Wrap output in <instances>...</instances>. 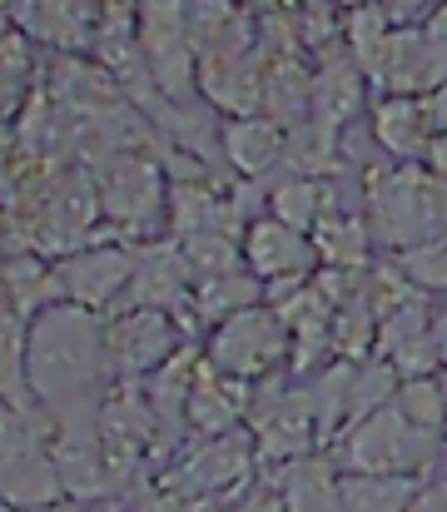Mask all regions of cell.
<instances>
[{
	"label": "cell",
	"instance_id": "1",
	"mask_svg": "<svg viewBox=\"0 0 447 512\" xmlns=\"http://www.w3.org/2000/svg\"><path fill=\"white\" fill-rule=\"evenodd\" d=\"M110 343L105 319L80 304H50L25 334V388L50 428H95L110 393Z\"/></svg>",
	"mask_w": 447,
	"mask_h": 512
},
{
	"label": "cell",
	"instance_id": "2",
	"mask_svg": "<svg viewBox=\"0 0 447 512\" xmlns=\"http://www.w3.org/2000/svg\"><path fill=\"white\" fill-rule=\"evenodd\" d=\"M363 209L373 244L388 254H408L447 234V179L428 165H373L363 174Z\"/></svg>",
	"mask_w": 447,
	"mask_h": 512
},
{
	"label": "cell",
	"instance_id": "3",
	"mask_svg": "<svg viewBox=\"0 0 447 512\" xmlns=\"http://www.w3.org/2000/svg\"><path fill=\"white\" fill-rule=\"evenodd\" d=\"M100 189L85 170H35V179H20V239L35 254H70L95 239Z\"/></svg>",
	"mask_w": 447,
	"mask_h": 512
},
{
	"label": "cell",
	"instance_id": "4",
	"mask_svg": "<svg viewBox=\"0 0 447 512\" xmlns=\"http://www.w3.org/2000/svg\"><path fill=\"white\" fill-rule=\"evenodd\" d=\"M343 473H383V478H428L443 463V438L413 428L398 403H383L348 423L333 448Z\"/></svg>",
	"mask_w": 447,
	"mask_h": 512
},
{
	"label": "cell",
	"instance_id": "5",
	"mask_svg": "<svg viewBox=\"0 0 447 512\" xmlns=\"http://www.w3.org/2000/svg\"><path fill=\"white\" fill-rule=\"evenodd\" d=\"M204 363L229 373V378H244V383L284 373L289 368V329H284L279 309L264 299V304L214 324L209 343H204Z\"/></svg>",
	"mask_w": 447,
	"mask_h": 512
},
{
	"label": "cell",
	"instance_id": "6",
	"mask_svg": "<svg viewBox=\"0 0 447 512\" xmlns=\"http://www.w3.org/2000/svg\"><path fill=\"white\" fill-rule=\"evenodd\" d=\"M95 189H100V214L120 239H135L145 224L169 219V179L159 170V160H149L145 150L105 155V170L95 174Z\"/></svg>",
	"mask_w": 447,
	"mask_h": 512
},
{
	"label": "cell",
	"instance_id": "7",
	"mask_svg": "<svg viewBox=\"0 0 447 512\" xmlns=\"http://www.w3.org/2000/svg\"><path fill=\"white\" fill-rule=\"evenodd\" d=\"M135 259L140 249L120 244V239H90L70 254L55 259V289H60V304H80L90 314H115L135 284Z\"/></svg>",
	"mask_w": 447,
	"mask_h": 512
},
{
	"label": "cell",
	"instance_id": "8",
	"mask_svg": "<svg viewBox=\"0 0 447 512\" xmlns=\"http://www.w3.org/2000/svg\"><path fill=\"white\" fill-rule=\"evenodd\" d=\"M254 458H259L254 433L234 428V433H219V438L194 443V448L169 468L164 483H169L174 493H184L194 508H204V503H224V508H229V503L239 498V488L249 483Z\"/></svg>",
	"mask_w": 447,
	"mask_h": 512
},
{
	"label": "cell",
	"instance_id": "9",
	"mask_svg": "<svg viewBox=\"0 0 447 512\" xmlns=\"http://www.w3.org/2000/svg\"><path fill=\"white\" fill-rule=\"evenodd\" d=\"M179 339H184V329L169 309L120 304L115 314H105V343H110V363H115L120 378L159 373L179 353Z\"/></svg>",
	"mask_w": 447,
	"mask_h": 512
},
{
	"label": "cell",
	"instance_id": "10",
	"mask_svg": "<svg viewBox=\"0 0 447 512\" xmlns=\"http://www.w3.org/2000/svg\"><path fill=\"white\" fill-rule=\"evenodd\" d=\"M244 269L269 289H284V284H303L313 279L323 264H318V249H313V234H303L294 224L274 219V214H259L244 224Z\"/></svg>",
	"mask_w": 447,
	"mask_h": 512
},
{
	"label": "cell",
	"instance_id": "11",
	"mask_svg": "<svg viewBox=\"0 0 447 512\" xmlns=\"http://www.w3.org/2000/svg\"><path fill=\"white\" fill-rule=\"evenodd\" d=\"M368 135L393 165H428L433 130H428V115H423L418 95H373Z\"/></svg>",
	"mask_w": 447,
	"mask_h": 512
},
{
	"label": "cell",
	"instance_id": "12",
	"mask_svg": "<svg viewBox=\"0 0 447 512\" xmlns=\"http://www.w3.org/2000/svg\"><path fill=\"white\" fill-rule=\"evenodd\" d=\"M368 75L353 65L348 50H328L313 70V125L323 130H348L363 110H368Z\"/></svg>",
	"mask_w": 447,
	"mask_h": 512
},
{
	"label": "cell",
	"instance_id": "13",
	"mask_svg": "<svg viewBox=\"0 0 447 512\" xmlns=\"http://www.w3.org/2000/svg\"><path fill=\"white\" fill-rule=\"evenodd\" d=\"M219 150L239 179H264L289 155V130L274 125L269 115H229L219 125Z\"/></svg>",
	"mask_w": 447,
	"mask_h": 512
},
{
	"label": "cell",
	"instance_id": "14",
	"mask_svg": "<svg viewBox=\"0 0 447 512\" xmlns=\"http://www.w3.org/2000/svg\"><path fill=\"white\" fill-rule=\"evenodd\" d=\"M274 493H279L284 512H348L343 508V468L328 448L284 463Z\"/></svg>",
	"mask_w": 447,
	"mask_h": 512
},
{
	"label": "cell",
	"instance_id": "15",
	"mask_svg": "<svg viewBox=\"0 0 447 512\" xmlns=\"http://www.w3.org/2000/svg\"><path fill=\"white\" fill-rule=\"evenodd\" d=\"M368 85H373V95H423L438 85V65H433L423 25H393L388 50Z\"/></svg>",
	"mask_w": 447,
	"mask_h": 512
},
{
	"label": "cell",
	"instance_id": "16",
	"mask_svg": "<svg viewBox=\"0 0 447 512\" xmlns=\"http://www.w3.org/2000/svg\"><path fill=\"white\" fill-rule=\"evenodd\" d=\"M249 418V383L244 378H229L219 368H199L194 378V393H189V408H184V423L204 438H219V433H234L239 423Z\"/></svg>",
	"mask_w": 447,
	"mask_h": 512
},
{
	"label": "cell",
	"instance_id": "17",
	"mask_svg": "<svg viewBox=\"0 0 447 512\" xmlns=\"http://www.w3.org/2000/svg\"><path fill=\"white\" fill-rule=\"evenodd\" d=\"M105 20H110V5L105 0H30V10H25L30 35L55 40L65 50L95 45L100 30H105Z\"/></svg>",
	"mask_w": 447,
	"mask_h": 512
},
{
	"label": "cell",
	"instance_id": "18",
	"mask_svg": "<svg viewBox=\"0 0 447 512\" xmlns=\"http://www.w3.org/2000/svg\"><path fill=\"white\" fill-rule=\"evenodd\" d=\"M313 249H318V264H323V269H368V259H373L368 214L333 204V209L313 224Z\"/></svg>",
	"mask_w": 447,
	"mask_h": 512
},
{
	"label": "cell",
	"instance_id": "19",
	"mask_svg": "<svg viewBox=\"0 0 447 512\" xmlns=\"http://www.w3.org/2000/svg\"><path fill=\"white\" fill-rule=\"evenodd\" d=\"M0 284H5V294L20 304V314H25V319H35L40 309L60 304L55 264H50L45 254H35V249H10V254L0 259Z\"/></svg>",
	"mask_w": 447,
	"mask_h": 512
},
{
	"label": "cell",
	"instance_id": "20",
	"mask_svg": "<svg viewBox=\"0 0 447 512\" xmlns=\"http://www.w3.org/2000/svg\"><path fill=\"white\" fill-rule=\"evenodd\" d=\"M25 334H30V319L0 284V403L10 408H35L25 388Z\"/></svg>",
	"mask_w": 447,
	"mask_h": 512
},
{
	"label": "cell",
	"instance_id": "21",
	"mask_svg": "<svg viewBox=\"0 0 447 512\" xmlns=\"http://www.w3.org/2000/svg\"><path fill=\"white\" fill-rule=\"evenodd\" d=\"M423 478H383V473H343V508L348 512H413Z\"/></svg>",
	"mask_w": 447,
	"mask_h": 512
},
{
	"label": "cell",
	"instance_id": "22",
	"mask_svg": "<svg viewBox=\"0 0 447 512\" xmlns=\"http://www.w3.org/2000/svg\"><path fill=\"white\" fill-rule=\"evenodd\" d=\"M189 304H194V314H199L204 324H224V319H234V314L264 304V284H259L249 269H234V274H219V279L194 284V299H189Z\"/></svg>",
	"mask_w": 447,
	"mask_h": 512
},
{
	"label": "cell",
	"instance_id": "23",
	"mask_svg": "<svg viewBox=\"0 0 447 512\" xmlns=\"http://www.w3.org/2000/svg\"><path fill=\"white\" fill-rule=\"evenodd\" d=\"M333 204H338L333 184H328V179H313V174H289V179L269 194V214L284 219V224H294V229H303V234H313V224H318Z\"/></svg>",
	"mask_w": 447,
	"mask_h": 512
},
{
	"label": "cell",
	"instance_id": "24",
	"mask_svg": "<svg viewBox=\"0 0 447 512\" xmlns=\"http://www.w3.org/2000/svg\"><path fill=\"white\" fill-rule=\"evenodd\" d=\"M393 15L383 10V5H358V10H348L343 15V50L353 55V65L373 80V70H378V60H383V50H388V35H393Z\"/></svg>",
	"mask_w": 447,
	"mask_h": 512
},
{
	"label": "cell",
	"instance_id": "25",
	"mask_svg": "<svg viewBox=\"0 0 447 512\" xmlns=\"http://www.w3.org/2000/svg\"><path fill=\"white\" fill-rule=\"evenodd\" d=\"M393 403H398V413H403L413 428L447 438V403H443V388H438V373H428V378H403L398 393H393Z\"/></svg>",
	"mask_w": 447,
	"mask_h": 512
},
{
	"label": "cell",
	"instance_id": "26",
	"mask_svg": "<svg viewBox=\"0 0 447 512\" xmlns=\"http://www.w3.org/2000/svg\"><path fill=\"white\" fill-rule=\"evenodd\" d=\"M393 264L403 269V279L418 294H447V234L408 249V254H393Z\"/></svg>",
	"mask_w": 447,
	"mask_h": 512
},
{
	"label": "cell",
	"instance_id": "27",
	"mask_svg": "<svg viewBox=\"0 0 447 512\" xmlns=\"http://www.w3.org/2000/svg\"><path fill=\"white\" fill-rule=\"evenodd\" d=\"M130 512H194V503L159 478V483H145V488L130 493Z\"/></svg>",
	"mask_w": 447,
	"mask_h": 512
},
{
	"label": "cell",
	"instance_id": "28",
	"mask_svg": "<svg viewBox=\"0 0 447 512\" xmlns=\"http://www.w3.org/2000/svg\"><path fill=\"white\" fill-rule=\"evenodd\" d=\"M423 35H428V50H433V65H438V80H447V0L423 20Z\"/></svg>",
	"mask_w": 447,
	"mask_h": 512
},
{
	"label": "cell",
	"instance_id": "29",
	"mask_svg": "<svg viewBox=\"0 0 447 512\" xmlns=\"http://www.w3.org/2000/svg\"><path fill=\"white\" fill-rule=\"evenodd\" d=\"M418 105H423V115H428L433 140H438V135H447V80H438L433 90H423V95H418Z\"/></svg>",
	"mask_w": 447,
	"mask_h": 512
},
{
	"label": "cell",
	"instance_id": "30",
	"mask_svg": "<svg viewBox=\"0 0 447 512\" xmlns=\"http://www.w3.org/2000/svg\"><path fill=\"white\" fill-rule=\"evenodd\" d=\"M378 5H383L398 25H418V20H428L443 0H378Z\"/></svg>",
	"mask_w": 447,
	"mask_h": 512
},
{
	"label": "cell",
	"instance_id": "31",
	"mask_svg": "<svg viewBox=\"0 0 447 512\" xmlns=\"http://www.w3.org/2000/svg\"><path fill=\"white\" fill-rule=\"evenodd\" d=\"M224 512H284V503H279L274 488H259V493H249V498H234Z\"/></svg>",
	"mask_w": 447,
	"mask_h": 512
},
{
	"label": "cell",
	"instance_id": "32",
	"mask_svg": "<svg viewBox=\"0 0 447 512\" xmlns=\"http://www.w3.org/2000/svg\"><path fill=\"white\" fill-rule=\"evenodd\" d=\"M428 170L447 179V135H438V140H433V150H428Z\"/></svg>",
	"mask_w": 447,
	"mask_h": 512
},
{
	"label": "cell",
	"instance_id": "33",
	"mask_svg": "<svg viewBox=\"0 0 447 512\" xmlns=\"http://www.w3.org/2000/svg\"><path fill=\"white\" fill-rule=\"evenodd\" d=\"M25 512H95V508L80 503V498H55V503H45V508H25Z\"/></svg>",
	"mask_w": 447,
	"mask_h": 512
},
{
	"label": "cell",
	"instance_id": "34",
	"mask_svg": "<svg viewBox=\"0 0 447 512\" xmlns=\"http://www.w3.org/2000/svg\"><path fill=\"white\" fill-rule=\"evenodd\" d=\"M343 10H358V5H378V0H338Z\"/></svg>",
	"mask_w": 447,
	"mask_h": 512
},
{
	"label": "cell",
	"instance_id": "35",
	"mask_svg": "<svg viewBox=\"0 0 447 512\" xmlns=\"http://www.w3.org/2000/svg\"><path fill=\"white\" fill-rule=\"evenodd\" d=\"M438 388H443V403H447V363L438 368Z\"/></svg>",
	"mask_w": 447,
	"mask_h": 512
}]
</instances>
